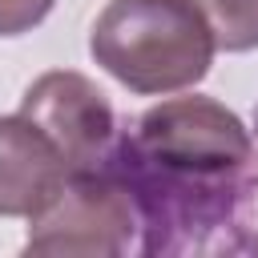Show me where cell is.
Wrapping results in <instances>:
<instances>
[{"instance_id": "277c9868", "label": "cell", "mask_w": 258, "mask_h": 258, "mask_svg": "<svg viewBox=\"0 0 258 258\" xmlns=\"http://www.w3.org/2000/svg\"><path fill=\"white\" fill-rule=\"evenodd\" d=\"M20 113L60 149L73 173L97 169L113 153V141H117L113 105L85 73H73V69L40 73L24 89Z\"/></svg>"}, {"instance_id": "8992f818", "label": "cell", "mask_w": 258, "mask_h": 258, "mask_svg": "<svg viewBox=\"0 0 258 258\" xmlns=\"http://www.w3.org/2000/svg\"><path fill=\"white\" fill-rule=\"evenodd\" d=\"M210 28L218 48L226 52H250L258 48V0H194Z\"/></svg>"}, {"instance_id": "5b68a950", "label": "cell", "mask_w": 258, "mask_h": 258, "mask_svg": "<svg viewBox=\"0 0 258 258\" xmlns=\"http://www.w3.org/2000/svg\"><path fill=\"white\" fill-rule=\"evenodd\" d=\"M60 149L24 117H0V218H36L69 181Z\"/></svg>"}, {"instance_id": "52a82bcc", "label": "cell", "mask_w": 258, "mask_h": 258, "mask_svg": "<svg viewBox=\"0 0 258 258\" xmlns=\"http://www.w3.org/2000/svg\"><path fill=\"white\" fill-rule=\"evenodd\" d=\"M56 0H0V36H20L32 32Z\"/></svg>"}, {"instance_id": "6da1fadb", "label": "cell", "mask_w": 258, "mask_h": 258, "mask_svg": "<svg viewBox=\"0 0 258 258\" xmlns=\"http://www.w3.org/2000/svg\"><path fill=\"white\" fill-rule=\"evenodd\" d=\"M129 189L145 254L234 250L230 234L258 189L246 121L214 97H169L113 141L105 161Z\"/></svg>"}, {"instance_id": "7a4b0ae2", "label": "cell", "mask_w": 258, "mask_h": 258, "mask_svg": "<svg viewBox=\"0 0 258 258\" xmlns=\"http://www.w3.org/2000/svg\"><path fill=\"white\" fill-rule=\"evenodd\" d=\"M214 48V28L194 0H109L89 32L93 60L141 97L194 89Z\"/></svg>"}, {"instance_id": "3957f363", "label": "cell", "mask_w": 258, "mask_h": 258, "mask_svg": "<svg viewBox=\"0 0 258 258\" xmlns=\"http://www.w3.org/2000/svg\"><path fill=\"white\" fill-rule=\"evenodd\" d=\"M28 254H85V258H117L137 246V206L125 181L109 169H81L56 189V198L28 218Z\"/></svg>"}]
</instances>
